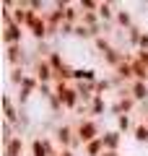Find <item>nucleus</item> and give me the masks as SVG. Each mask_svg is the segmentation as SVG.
I'll return each mask as SVG.
<instances>
[{
    "instance_id": "1",
    "label": "nucleus",
    "mask_w": 148,
    "mask_h": 156,
    "mask_svg": "<svg viewBox=\"0 0 148 156\" xmlns=\"http://www.w3.org/2000/svg\"><path fill=\"white\" fill-rule=\"evenodd\" d=\"M101 135H104V128H101V122L93 120V117H81L76 122V138H78V143H81V148L86 143H91V140L101 138Z\"/></svg>"
},
{
    "instance_id": "2",
    "label": "nucleus",
    "mask_w": 148,
    "mask_h": 156,
    "mask_svg": "<svg viewBox=\"0 0 148 156\" xmlns=\"http://www.w3.org/2000/svg\"><path fill=\"white\" fill-rule=\"evenodd\" d=\"M52 138L57 140L60 148H73V151L81 148V143H78V138H76V125H73V122H60V125H55Z\"/></svg>"
},
{
    "instance_id": "3",
    "label": "nucleus",
    "mask_w": 148,
    "mask_h": 156,
    "mask_svg": "<svg viewBox=\"0 0 148 156\" xmlns=\"http://www.w3.org/2000/svg\"><path fill=\"white\" fill-rule=\"evenodd\" d=\"M23 37H26V29L18 26V23H8L0 31V39H3V47H13V44H23Z\"/></svg>"
},
{
    "instance_id": "4",
    "label": "nucleus",
    "mask_w": 148,
    "mask_h": 156,
    "mask_svg": "<svg viewBox=\"0 0 148 156\" xmlns=\"http://www.w3.org/2000/svg\"><path fill=\"white\" fill-rule=\"evenodd\" d=\"M26 34L34 39V42H47V39H52V34H49V23L44 21V16L34 18V21L26 26Z\"/></svg>"
},
{
    "instance_id": "5",
    "label": "nucleus",
    "mask_w": 148,
    "mask_h": 156,
    "mask_svg": "<svg viewBox=\"0 0 148 156\" xmlns=\"http://www.w3.org/2000/svg\"><path fill=\"white\" fill-rule=\"evenodd\" d=\"M31 73L39 78V83H55V70L47 62V57H37L31 62Z\"/></svg>"
},
{
    "instance_id": "6",
    "label": "nucleus",
    "mask_w": 148,
    "mask_h": 156,
    "mask_svg": "<svg viewBox=\"0 0 148 156\" xmlns=\"http://www.w3.org/2000/svg\"><path fill=\"white\" fill-rule=\"evenodd\" d=\"M26 55H31V52H26V47H23V44L5 47V60H8V65H11V68H16V65H26V60H29V62L37 60V57H26Z\"/></svg>"
},
{
    "instance_id": "7",
    "label": "nucleus",
    "mask_w": 148,
    "mask_h": 156,
    "mask_svg": "<svg viewBox=\"0 0 148 156\" xmlns=\"http://www.w3.org/2000/svg\"><path fill=\"white\" fill-rule=\"evenodd\" d=\"M127 94L138 101V104H148V81H132L127 86Z\"/></svg>"
},
{
    "instance_id": "8",
    "label": "nucleus",
    "mask_w": 148,
    "mask_h": 156,
    "mask_svg": "<svg viewBox=\"0 0 148 156\" xmlns=\"http://www.w3.org/2000/svg\"><path fill=\"white\" fill-rule=\"evenodd\" d=\"M117 11H120V5H117V3L104 0V3L99 5V18H101V23L112 26V23H115V18H117Z\"/></svg>"
},
{
    "instance_id": "9",
    "label": "nucleus",
    "mask_w": 148,
    "mask_h": 156,
    "mask_svg": "<svg viewBox=\"0 0 148 156\" xmlns=\"http://www.w3.org/2000/svg\"><path fill=\"white\" fill-rule=\"evenodd\" d=\"M122 138H125V135L120 133V130H104V135H101V140H104V148L107 151H120L122 148Z\"/></svg>"
},
{
    "instance_id": "10",
    "label": "nucleus",
    "mask_w": 148,
    "mask_h": 156,
    "mask_svg": "<svg viewBox=\"0 0 148 156\" xmlns=\"http://www.w3.org/2000/svg\"><path fill=\"white\" fill-rule=\"evenodd\" d=\"M109 101H107V96H93V101L91 104H88V117H93V120H96V117H104L107 112H109Z\"/></svg>"
},
{
    "instance_id": "11",
    "label": "nucleus",
    "mask_w": 148,
    "mask_h": 156,
    "mask_svg": "<svg viewBox=\"0 0 148 156\" xmlns=\"http://www.w3.org/2000/svg\"><path fill=\"white\" fill-rule=\"evenodd\" d=\"M115 26L120 29V31H130V29L135 26V21H132V11H130V8H122V5H120V11H117V18H115Z\"/></svg>"
},
{
    "instance_id": "12",
    "label": "nucleus",
    "mask_w": 148,
    "mask_h": 156,
    "mask_svg": "<svg viewBox=\"0 0 148 156\" xmlns=\"http://www.w3.org/2000/svg\"><path fill=\"white\" fill-rule=\"evenodd\" d=\"M99 78L101 76H99L93 68H76V83H93L96 86Z\"/></svg>"
},
{
    "instance_id": "13",
    "label": "nucleus",
    "mask_w": 148,
    "mask_h": 156,
    "mask_svg": "<svg viewBox=\"0 0 148 156\" xmlns=\"http://www.w3.org/2000/svg\"><path fill=\"white\" fill-rule=\"evenodd\" d=\"M93 89H96V96H107V94H115V91H117V81H115V76H112V78H99Z\"/></svg>"
},
{
    "instance_id": "14",
    "label": "nucleus",
    "mask_w": 148,
    "mask_h": 156,
    "mask_svg": "<svg viewBox=\"0 0 148 156\" xmlns=\"http://www.w3.org/2000/svg\"><path fill=\"white\" fill-rule=\"evenodd\" d=\"M132 140H135L138 146H148V125L143 122V120H138L135 122V128H132Z\"/></svg>"
},
{
    "instance_id": "15",
    "label": "nucleus",
    "mask_w": 148,
    "mask_h": 156,
    "mask_svg": "<svg viewBox=\"0 0 148 156\" xmlns=\"http://www.w3.org/2000/svg\"><path fill=\"white\" fill-rule=\"evenodd\" d=\"M101 60H104V65H109L112 70H115V68L120 65L122 60H125V50H120V47H115V50H109L107 55H101Z\"/></svg>"
},
{
    "instance_id": "16",
    "label": "nucleus",
    "mask_w": 148,
    "mask_h": 156,
    "mask_svg": "<svg viewBox=\"0 0 148 156\" xmlns=\"http://www.w3.org/2000/svg\"><path fill=\"white\" fill-rule=\"evenodd\" d=\"M132 128H135V120H132V115H120V117H115V130H120L122 135L132 133Z\"/></svg>"
},
{
    "instance_id": "17",
    "label": "nucleus",
    "mask_w": 148,
    "mask_h": 156,
    "mask_svg": "<svg viewBox=\"0 0 148 156\" xmlns=\"http://www.w3.org/2000/svg\"><path fill=\"white\" fill-rule=\"evenodd\" d=\"M83 156H104V140H101V138H96V140H91V143H86V146H83Z\"/></svg>"
},
{
    "instance_id": "18",
    "label": "nucleus",
    "mask_w": 148,
    "mask_h": 156,
    "mask_svg": "<svg viewBox=\"0 0 148 156\" xmlns=\"http://www.w3.org/2000/svg\"><path fill=\"white\" fill-rule=\"evenodd\" d=\"M29 156H49L47 148H44V143H42V135H34L29 140Z\"/></svg>"
},
{
    "instance_id": "19",
    "label": "nucleus",
    "mask_w": 148,
    "mask_h": 156,
    "mask_svg": "<svg viewBox=\"0 0 148 156\" xmlns=\"http://www.w3.org/2000/svg\"><path fill=\"white\" fill-rule=\"evenodd\" d=\"M47 62H49V65H52V70H55V73H60L62 68L68 65V62H65V57H62V52H60V50H52V52H49Z\"/></svg>"
},
{
    "instance_id": "20",
    "label": "nucleus",
    "mask_w": 148,
    "mask_h": 156,
    "mask_svg": "<svg viewBox=\"0 0 148 156\" xmlns=\"http://www.w3.org/2000/svg\"><path fill=\"white\" fill-rule=\"evenodd\" d=\"M8 76H11V83L18 89V86L23 83V78L29 76V70H26V65H16V68H11V73H8Z\"/></svg>"
},
{
    "instance_id": "21",
    "label": "nucleus",
    "mask_w": 148,
    "mask_h": 156,
    "mask_svg": "<svg viewBox=\"0 0 148 156\" xmlns=\"http://www.w3.org/2000/svg\"><path fill=\"white\" fill-rule=\"evenodd\" d=\"M93 47H96L99 55H107L109 50H115V44H112L109 37H96V39H93Z\"/></svg>"
},
{
    "instance_id": "22",
    "label": "nucleus",
    "mask_w": 148,
    "mask_h": 156,
    "mask_svg": "<svg viewBox=\"0 0 148 156\" xmlns=\"http://www.w3.org/2000/svg\"><path fill=\"white\" fill-rule=\"evenodd\" d=\"M143 31H146V29H140V26H138V23H135V26L130 29V31H125V34H127V44H130L132 50H138V42H140Z\"/></svg>"
},
{
    "instance_id": "23",
    "label": "nucleus",
    "mask_w": 148,
    "mask_h": 156,
    "mask_svg": "<svg viewBox=\"0 0 148 156\" xmlns=\"http://www.w3.org/2000/svg\"><path fill=\"white\" fill-rule=\"evenodd\" d=\"M47 107H49L52 115H62V112H65V107H62V101H60V96H57V94L47 99Z\"/></svg>"
},
{
    "instance_id": "24",
    "label": "nucleus",
    "mask_w": 148,
    "mask_h": 156,
    "mask_svg": "<svg viewBox=\"0 0 148 156\" xmlns=\"http://www.w3.org/2000/svg\"><path fill=\"white\" fill-rule=\"evenodd\" d=\"M73 37H76V39H83V42H86V39H96V37H93V31H91V29H86L83 23H78V26L73 29Z\"/></svg>"
},
{
    "instance_id": "25",
    "label": "nucleus",
    "mask_w": 148,
    "mask_h": 156,
    "mask_svg": "<svg viewBox=\"0 0 148 156\" xmlns=\"http://www.w3.org/2000/svg\"><path fill=\"white\" fill-rule=\"evenodd\" d=\"M132 70H135V81H148V68L140 65V62H132Z\"/></svg>"
},
{
    "instance_id": "26",
    "label": "nucleus",
    "mask_w": 148,
    "mask_h": 156,
    "mask_svg": "<svg viewBox=\"0 0 148 156\" xmlns=\"http://www.w3.org/2000/svg\"><path fill=\"white\" fill-rule=\"evenodd\" d=\"M73 29H76V26H70V23H62V29H60V37H73Z\"/></svg>"
},
{
    "instance_id": "27",
    "label": "nucleus",
    "mask_w": 148,
    "mask_h": 156,
    "mask_svg": "<svg viewBox=\"0 0 148 156\" xmlns=\"http://www.w3.org/2000/svg\"><path fill=\"white\" fill-rule=\"evenodd\" d=\"M138 50H146V52H148V31H143L140 42H138Z\"/></svg>"
},
{
    "instance_id": "28",
    "label": "nucleus",
    "mask_w": 148,
    "mask_h": 156,
    "mask_svg": "<svg viewBox=\"0 0 148 156\" xmlns=\"http://www.w3.org/2000/svg\"><path fill=\"white\" fill-rule=\"evenodd\" d=\"M140 115H143L140 120H143V122L148 125V104H140Z\"/></svg>"
},
{
    "instance_id": "29",
    "label": "nucleus",
    "mask_w": 148,
    "mask_h": 156,
    "mask_svg": "<svg viewBox=\"0 0 148 156\" xmlns=\"http://www.w3.org/2000/svg\"><path fill=\"white\" fill-rule=\"evenodd\" d=\"M60 156H76V151H73V148H62Z\"/></svg>"
},
{
    "instance_id": "30",
    "label": "nucleus",
    "mask_w": 148,
    "mask_h": 156,
    "mask_svg": "<svg viewBox=\"0 0 148 156\" xmlns=\"http://www.w3.org/2000/svg\"><path fill=\"white\" fill-rule=\"evenodd\" d=\"M104 156H122L120 151H104Z\"/></svg>"
}]
</instances>
